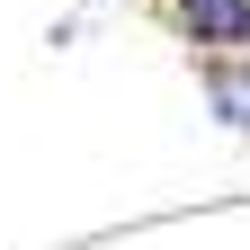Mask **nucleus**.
<instances>
[{
    "label": "nucleus",
    "mask_w": 250,
    "mask_h": 250,
    "mask_svg": "<svg viewBox=\"0 0 250 250\" xmlns=\"http://www.w3.org/2000/svg\"><path fill=\"white\" fill-rule=\"evenodd\" d=\"M206 107L232 125V134H250V54H214L206 62Z\"/></svg>",
    "instance_id": "obj_2"
},
{
    "label": "nucleus",
    "mask_w": 250,
    "mask_h": 250,
    "mask_svg": "<svg viewBox=\"0 0 250 250\" xmlns=\"http://www.w3.org/2000/svg\"><path fill=\"white\" fill-rule=\"evenodd\" d=\"M170 18L206 62L214 54H250V0H170Z\"/></svg>",
    "instance_id": "obj_1"
}]
</instances>
